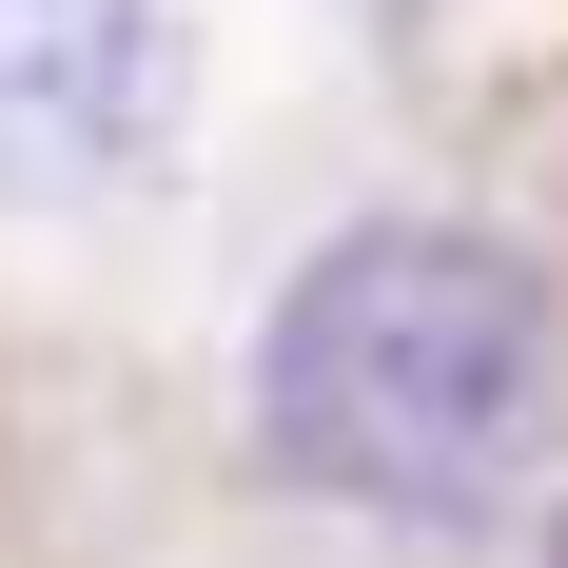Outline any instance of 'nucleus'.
<instances>
[{
  "mask_svg": "<svg viewBox=\"0 0 568 568\" xmlns=\"http://www.w3.org/2000/svg\"><path fill=\"white\" fill-rule=\"evenodd\" d=\"M568 314L510 235L470 216H373L275 294L255 334V452L334 510H470L549 452Z\"/></svg>",
  "mask_w": 568,
  "mask_h": 568,
  "instance_id": "nucleus-1",
  "label": "nucleus"
},
{
  "mask_svg": "<svg viewBox=\"0 0 568 568\" xmlns=\"http://www.w3.org/2000/svg\"><path fill=\"white\" fill-rule=\"evenodd\" d=\"M158 138V0H0V196H79Z\"/></svg>",
  "mask_w": 568,
  "mask_h": 568,
  "instance_id": "nucleus-2",
  "label": "nucleus"
},
{
  "mask_svg": "<svg viewBox=\"0 0 568 568\" xmlns=\"http://www.w3.org/2000/svg\"><path fill=\"white\" fill-rule=\"evenodd\" d=\"M353 20H412V0H353Z\"/></svg>",
  "mask_w": 568,
  "mask_h": 568,
  "instance_id": "nucleus-3",
  "label": "nucleus"
}]
</instances>
